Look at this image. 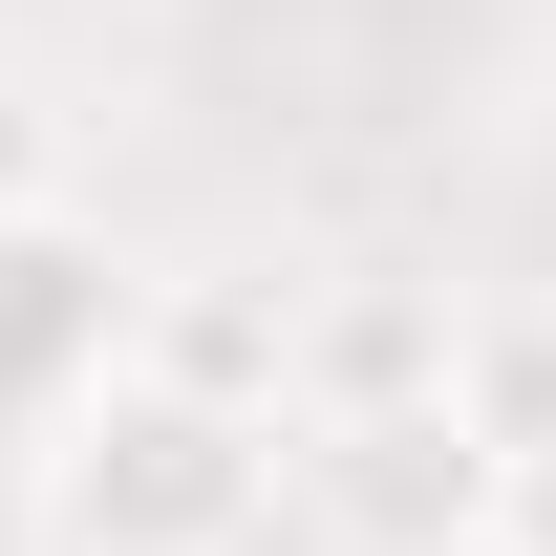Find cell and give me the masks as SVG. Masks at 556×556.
I'll return each instance as SVG.
<instances>
[{
	"label": "cell",
	"instance_id": "obj_4",
	"mask_svg": "<svg viewBox=\"0 0 556 556\" xmlns=\"http://www.w3.org/2000/svg\"><path fill=\"white\" fill-rule=\"evenodd\" d=\"M386 386H471V300H407V278H300V407H386Z\"/></svg>",
	"mask_w": 556,
	"mask_h": 556
},
{
	"label": "cell",
	"instance_id": "obj_5",
	"mask_svg": "<svg viewBox=\"0 0 556 556\" xmlns=\"http://www.w3.org/2000/svg\"><path fill=\"white\" fill-rule=\"evenodd\" d=\"M492 556H556V428L492 450Z\"/></svg>",
	"mask_w": 556,
	"mask_h": 556
},
{
	"label": "cell",
	"instance_id": "obj_6",
	"mask_svg": "<svg viewBox=\"0 0 556 556\" xmlns=\"http://www.w3.org/2000/svg\"><path fill=\"white\" fill-rule=\"evenodd\" d=\"M0 556H65V514H43V450H0Z\"/></svg>",
	"mask_w": 556,
	"mask_h": 556
},
{
	"label": "cell",
	"instance_id": "obj_3",
	"mask_svg": "<svg viewBox=\"0 0 556 556\" xmlns=\"http://www.w3.org/2000/svg\"><path fill=\"white\" fill-rule=\"evenodd\" d=\"M300 535L321 556H492V428H471V386L300 407Z\"/></svg>",
	"mask_w": 556,
	"mask_h": 556
},
{
	"label": "cell",
	"instance_id": "obj_2",
	"mask_svg": "<svg viewBox=\"0 0 556 556\" xmlns=\"http://www.w3.org/2000/svg\"><path fill=\"white\" fill-rule=\"evenodd\" d=\"M129 364H150V257L108 214H65V172L0 193V450H65Z\"/></svg>",
	"mask_w": 556,
	"mask_h": 556
},
{
	"label": "cell",
	"instance_id": "obj_1",
	"mask_svg": "<svg viewBox=\"0 0 556 556\" xmlns=\"http://www.w3.org/2000/svg\"><path fill=\"white\" fill-rule=\"evenodd\" d=\"M43 514H65V556H257V535H300V407L129 364L43 450Z\"/></svg>",
	"mask_w": 556,
	"mask_h": 556
},
{
	"label": "cell",
	"instance_id": "obj_7",
	"mask_svg": "<svg viewBox=\"0 0 556 556\" xmlns=\"http://www.w3.org/2000/svg\"><path fill=\"white\" fill-rule=\"evenodd\" d=\"M0 193H43V108H22V86H0Z\"/></svg>",
	"mask_w": 556,
	"mask_h": 556
}]
</instances>
